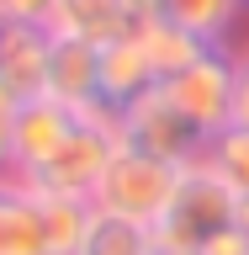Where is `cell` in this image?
I'll return each instance as SVG.
<instances>
[{
    "label": "cell",
    "mask_w": 249,
    "mask_h": 255,
    "mask_svg": "<svg viewBox=\"0 0 249 255\" xmlns=\"http://www.w3.org/2000/svg\"><path fill=\"white\" fill-rule=\"evenodd\" d=\"M117 143H122L117 117H111V112H85L75 123V133H69L37 170L16 175V181H27L32 191H53V197L90 202L95 186H101V175H106V165H111V154H117Z\"/></svg>",
    "instance_id": "obj_1"
},
{
    "label": "cell",
    "mask_w": 249,
    "mask_h": 255,
    "mask_svg": "<svg viewBox=\"0 0 249 255\" xmlns=\"http://www.w3.org/2000/svg\"><path fill=\"white\" fill-rule=\"evenodd\" d=\"M234 202H239V191L228 186L207 159L186 165L180 181H175L170 207H165L159 223H154V245L159 250H202L212 234H223V229L234 223Z\"/></svg>",
    "instance_id": "obj_2"
},
{
    "label": "cell",
    "mask_w": 249,
    "mask_h": 255,
    "mask_svg": "<svg viewBox=\"0 0 249 255\" xmlns=\"http://www.w3.org/2000/svg\"><path fill=\"white\" fill-rule=\"evenodd\" d=\"M180 170H186V165H165V159H154V154H138V149L117 143V154H111V165H106V175H101V186H95L90 202L101 207V213H122V218L154 229L159 213H165L170 197H175Z\"/></svg>",
    "instance_id": "obj_3"
},
{
    "label": "cell",
    "mask_w": 249,
    "mask_h": 255,
    "mask_svg": "<svg viewBox=\"0 0 249 255\" xmlns=\"http://www.w3.org/2000/svg\"><path fill=\"white\" fill-rule=\"evenodd\" d=\"M234 75H239V53L228 43H207L180 75L159 80V91L212 138L218 128L234 123Z\"/></svg>",
    "instance_id": "obj_4"
},
{
    "label": "cell",
    "mask_w": 249,
    "mask_h": 255,
    "mask_svg": "<svg viewBox=\"0 0 249 255\" xmlns=\"http://www.w3.org/2000/svg\"><path fill=\"white\" fill-rule=\"evenodd\" d=\"M117 128H122L127 149L154 154V159H165V165H196L202 149H207V133L191 123L165 91H149L143 101H133V107L117 117Z\"/></svg>",
    "instance_id": "obj_5"
},
{
    "label": "cell",
    "mask_w": 249,
    "mask_h": 255,
    "mask_svg": "<svg viewBox=\"0 0 249 255\" xmlns=\"http://www.w3.org/2000/svg\"><path fill=\"white\" fill-rule=\"evenodd\" d=\"M43 96H53V101H64V107H75V112H101V43L53 32Z\"/></svg>",
    "instance_id": "obj_6"
},
{
    "label": "cell",
    "mask_w": 249,
    "mask_h": 255,
    "mask_svg": "<svg viewBox=\"0 0 249 255\" xmlns=\"http://www.w3.org/2000/svg\"><path fill=\"white\" fill-rule=\"evenodd\" d=\"M85 117V112L64 107V101H53V96H27L21 101V112H16V170L11 175H27L37 170L53 149H59L69 133H75V123Z\"/></svg>",
    "instance_id": "obj_7"
},
{
    "label": "cell",
    "mask_w": 249,
    "mask_h": 255,
    "mask_svg": "<svg viewBox=\"0 0 249 255\" xmlns=\"http://www.w3.org/2000/svg\"><path fill=\"white\" fill-rule=\"evenodd\" d=\"M149 91H159V69L149 64L138 37H117V43L101 48V112L122 117Z\"/></svg>",
    "instance_id": "obj_8"
},
{
    "label": "cell",
    "mask_w": 249,
    "mask_h": 255,
    "mask_svg": "<svg viewBox=\"0 0 249 255\" xmlns=\"http://www.w3.org/2000/svg\"><path fill=\"white\" fill-rule=\"evenodd\" d=\"M0 255H48L43 197L16 175H0Z\"/></svg>",
    "instance_id": "obj_9"
},
{
    "label": "cell",
    "mask_w": 249,
    "mask_h": 255,
    "mask_svg": "<svg viewBox=\"0 0 249 255\" xmlns=\"http://www.w3.org/2000/svg\"><path fill=\"white\" fill-rule=\"evenodd\" d=\"M48 48H53V27L11 21L5 48H0V80H5L21 101H27V96H43V85H48Z\"/></svg>",
    "instance_id": "obj_10"
},
{
    "label": "cell",
    "mask_w": 249,
    "mask_h": 255,
    "mask_svg": "<svg viewBox=\"0 0 249 255\" xmlns=\"http://www.w3.org/2000/svg\"><path fill=\"white\" fill-rule=\"evenodd\" d=\"M48 27L69 32V37H85V43H101V48L117 43V37H133L122 0H59Z\"/></svg>",
    "instance_id": "obj_11"
},
{
    "label": "cell",
    "mask_w": 249,
    "mask_h": 255,
    "mask_svg": "<svg viewBox=\"0 0 249 255\" xmlns=\"http://www.w3.org/2000/svg\"><path fill=\"white\" fill-rule=\"evenodd\" d=\"M154 250L159 245H154V229L149 223H133L122 213H101L95 207L75 255H154Z\"/></svg>",
    "instance_id": "obj_12"
},
{
    "label": "cell",
    "mask_w": 249,
    "mask_h": 255,
    "mask_svg": "<svg viewBox=\"0 0 249 255\" xmlns=\"http://www.w3.org/2000/svg\"><path fill=\"white\" fill-rule=\"evenodd\" d=\"M159 5H165V16L175 27H186L202 43H228L249 11L244 0H159Z\"/></svg>",
    "instance_id": "obj_13"
},
{
    "label": "cell",
    "mask_w": 249,
    "mask_h": 255,
    "mask_svg": "<svg viewBox=\"0 0 249 255\" xmlns=\"http://www.w3.org/2000/svg\"><path fill=\"white\" fill-rule=\"evenodd\" d=\"M133 37L143 43V53H149V64L159 69V80L180 75V69H186V64H191V59H196V53L207 48L202 37H191L186 27H175L170 16H159V21H149V27H143V32H133Z\"/></svg>",
    "instance_id": "obj_14"
},
{
    "label": "cell",
    "mask_w": 249,
    "mask_h": 255,
    "mask_svg": "<svg viewBox=\"0 0 249 255\" xmlns=\"http://www.w3.org/2000/svg\"><path fill=\"white\" fill-rule=\"evenodd\" d=\"M37 197H43L48 255H75L80 239H85V223H90L95 202H80V197H53V191H37Z\"/></svg>",
    "instance_id": "obj_15"
},
{
    "label": "cell",
    "mask_w": 249,
    "mask_h": 255,
    "mask_svg": "<svg viewBox=\"0 0 249 255\" xmlns=\"http://www.w3.org/2000/svg\"><path fill=\"white\" fill-rule=\"evenodd\" d=\"M202 159H207V165H212V170H218L223 181L239 191V197H249V128H239V123L218 128V133L207 138Z\"/></svg>",
    "instance_id": "obj_16"
},
{
    "label": "cell",
    "mask_w": 249,
    "mask_h": 255,
    "mask_svg": "<svg viewBox=\"0 0 249 255\" xmlns=\"http://www.w3.org/2000/svg\"><path fill=\"white\" fill-rule=\"evenodd\" d=\"M16 112H21V96L0 80V175H11L16 170Z\"/></svg>",
    "instance_id": "obj_17"
},
{
    "label": "cell",
    "mask_w": 249,
    "mask_h": 255,
    "mask_svg": "<svg viewBox=\"0 0 249 255\" xmlns=\"http://www.w3.org/2000/svg\"><path fill=\"white\" fill-rule=\"evenodd\" d=\"M53 5L59 0H0V16L5 21H37V27H48L53 21Z\"/></svg>",
    "instance_id": "obj_18"
},
{
    "label": "cell",
    "mask_w": 249,
    "mask_h": 255,
    "mask_svg": "<svg viewBox=\"0 0 249 255\" xmlns=\"http://www.w3.org/2000/svg\"><path fill=\"white\" fill-rule=\"evenodd\" d=\"M196 255H249V234L239 229V223H228V229H223V234H212Z\"/></svg>",
    "instance_id": "obj_19"
},
{
    "label": "cell",
    "mask_w": 249,
    "mask_h": 255,
    "mask_svg": "<svg viewBox=\"0 0 249 255\" xmlns=\"http://www.w3.org/2000/svg\"><path fill=\"white\" fill-rule=\"evenodd\" d=\"M234 123L249 128V53H239V75H234Z\"/></svg>",
    "instance_id": "obj_20"
},
{
    "label": "cell",
    "mask_w": 249,
    "mask_h": 255,
    "mask_svg": "<svg viewBox=\"0 0 249 255\" xmlns=\"http://www.w3.org/2000/svg\"><path fill=\"white\" fill-rule=\"evenodd\" d=\"M234 223L249 234V197H239V202H234Z\"/></svg>",
    "instance_id": "obj_21"
},
{
    "label": "cell",
    "mask_w": 249,
    "mask_h": 255,
    "mask_svg": "<svg viewBox=\"0 0 249 255\" xmlns=\"http://www.w3.org/2000/svg\"><path fill=\"white\" fill-rule=\"evenodd\" d=\"M5 32H11V21H5V16H0V48H5Z\"/></svg>",
    "instance_id": "obj_22"
},
{
    "label": "cell",
    "mask_w": 249,
    "mask_h": 255,
    "mask_svg": "<svg viewBox=\"0 0 249 255\" xmlns=\"http://www.w3.org/2000/svg\"><path fill=\"white\" fill-rule=\"evenodd\" d=\"M154 255H196V250H154Z\"/></svg>",
    "instance_id": "obj_23"
},
{
    "label": "cell",
    "mask_w": 249,
    "mask_h": 255,
    "mask_svg": "<svg viewBox=\"0 0 249 255\" xmlns=\"http://www.w3.org/2000/svg\"><path fill=\"white\" fill-rule=\"evenodd\" d=\"M244 5H249V0H244Z\"/></svg>",
    "instance_id": "obj_24"
}]
</instances>
